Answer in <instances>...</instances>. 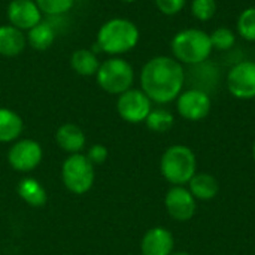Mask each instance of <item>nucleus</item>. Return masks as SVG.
Segmentation results:
<instances>
[{
  "mask_svg": "<svg viewBox=\"0 0 255 255\" xmlns=\"http://www.w3.org/2000/svg\"><path fill=\"white\" fill-rule=\"evenodd\" d=\"M236 30L242 39L255 42V6L247 7L241 12V15L238 16Z\"/></svg>",
  "mask_w": 255,
  "mask_h": 255,
  "instance_id": "obj_22",
  "label": "nucleus"
},
{
  "mask_svg": "<svg viewBox=\"0 0 255 255\" xmlns=\"http://www.w3.org/2000/svg\"><path fill=\"white\" fill-rule=\"evenodd\" d=\"M96 79L103 91L120 96L133 88L134 69L127 60L121 57H111L100 63Z\"/></svg>",
  "mask_w": 255,
  "mask_h": 255,
  "instance_id": "obj_5",
  "label": "nucleus"
},
{
  "mask_svg": "<svg viewBox=\"0 0 255 255\" xmlns=\"http://www.w3.org/2000/svg\"><path fill=\"white\" fill-rule=\"evenodd\" d=\"M170 255H191V254H190V253H185V251H178V253H175V251H173Z\"/></svg>",
  "mask_w": 255,
  "mask_h": 255,
  "instance_id": "obj_28",
  "label": "nucleus"
},
{
  "mask_svg": "<svg viewBox=\"0 0 255 255\" xmlns=\"http://www.w3.org/2000/svg\"><path fill=\"white\" fill-rule=\"evenodd\" d=\"M253 158H254V161H255V142H254V145H253Z\"/></svg>",
  "mask_w": 255,
  "mask_h": 255,
  "instance_id": "obj_29",
  "label": "nucleus"
},
{
  "mask_svg": "<svg viewBox=\"0 0 255 255\" xmlns=\"http://www.w3.org/2000/svg\"><path fill=\"white\" fill-rule=\"evenodd\" d=\"M173 250L175 238L164 227L149 229L140 241L142 255H170Z\"/></svg>",
  "mask_w": 255,
  "mask_h": 255,
  "instance_id": "obj_13",
  "label": "nucleus"
},
{
  "mask_svg": "<svg viewBox=\"0 0 255 255\" xmlns=\"http://www.w3.org/2000/svg\"><path fill=\"white\" fill-rule=\"evenodd\" d=\"M6 16L10 25L22 31H28L42 21V12L34 0H10Z\"/></svg>",
  "mask_w": 255,
  "mask_h": 255,
  "instance_id": "obj_12",
  "label": "nucleus"
},
{
  "mask_svg": "<svg viewBox=\"0 0 255 255\" xmlns=\"http://www.w3.org/2000/svg\"><path fill=\"white\" fill-rule=\"evenodd\" d=\"M139 39L140 31L131 19L111 18L99 28L97 40L91 51H102L111 57H120L134 49L139 43Z\"/></svg>",
  "mask_w": 255,
  "mask_h": 255,
  "instance_id": "obj_2",
  "label": "nucleus"
},
{
  "mask_svg": "<svg viewBox=\"0 0 255 255\" xmlns=\"http://www.w3.org/2000/svg\"><path fill=\"white\" fill-rule=\"evenodd\" d=\"M55 142L57 145L69 152V154H81V151L85 146V133L84 130L72 123H66L60 126L55 131Z\"/></svg>",
  "mask_w": 255,
  "mask_h": 255,
  "instance_id": "obj_14",
  "label": "nucleus"
},
{
  "mask_svg": "<svg viewBox=\"0 0 255 255\" xmlns=\"http://www.w3.org/2000/svg\"><path fill=\"white\" fill-rule=\"evenodd\" d=\"M188 190L196 200L208 202L218 196L220 182L217 181L215 176L209 173H196L188 182Z\"/></svg>",
  "mask_w": 255,
  "mask_h": 255,
  "instance_id": "obj_16",
  "label": "nucleus"
},
{
  "mask_svg": "<svg viewBox=\"0 0 255 255\" xmlns=\"http://www.w3.org/2000/svg\"><path fill=\"white\" fill-rule=\"evenodd\" d=\"M140 90L152 103L167 105L178 99L184 90V66L169 55L149 58L140 70Z\"/></svg>",
  "mask_w": 255,
  "mask_h": 255,
  "instance_id": "obj_1",
  "label": "nucleus"
},
{
  "mask_svg": "<svg viewBox=\"0 0 255 255\" xmlns=\"http://www.w3.org/2000/svg\"><path fill=\"white\" fill-rule=\"evenodd\" d=\"M37 7L40 9L42 15H48V16H60L67 13L73 4L75 0H34Z\"/></svg>",
  "mask_w": 255,
  "mask_h": 255,
  "instance_id": "obj_24",
  "label": "nucleus"
},
{
  "mask_svg": "<svg viewBox=\"0 0 255 255\" xmlns=\"http://www.w3.org/2000/svg\"><path fill=\"white\" fill-rule=\"evenodd\" d=\"M121 1H126V3H133V1H136V0H121Z\"/></svg>",
  "mask_w": 255,
  "mask_h": 255,
  "instance_id": "obj_30",
  "label": "nucleus"
},
{
  "mask_svg": "<svg viewBox=\"0 0 255 255\" xmlns=\"http://www.w3.org/2000/svg\"><path fill=\"white\" fill-rule=\"evenodd\" d=\"M226 84L233 97L239 100L255 99V61L244 60L232 66Z\"/></svg>",
  "mask_w": 255,
  "mask_h": 255,
  "instance_id": "obj_7",
  "label": "nucleus"
},
{
  "mask_svg": "<svg viewBox=\"0 0 255 255\" xmlns=\"http://www.w3.org/2000/svg\"><path fill=\"white\" fill-rule=\"evenodd\" d=\"M87 158H88L94 166L103 164V163L106 161V158H108V148H106L105 145L96 143V145H93V146L88 149Z\"/></svg>",
  "mask_w": 255,
  "mask_h": 255,
  "instance_id": "obj_27",
  "label": "nucleus"
},
{
  "mask_svg": "<svg viewBox=\"0 0 255 255\" xmlns=\"http://www.w3.org/2000/svg\"><path fill=\"white\" fill-rule=\"evenodd\" d=\"M157 9L167 16L178 15L187 4V0H154Z\"/></svg>",
  "mask_w": 255,
  "mask_h": 255,
  "instance_id": "obj_26",
  "label": "nucleus"
},
{
  "mask_svg": "<svg viewBox=\"0 0 255 255\" xmlns=\"http://www.w3.org/2000/svg\"><path fill=\"white\" fill-rule=\"evenodd\" d=\"M70 66L75 70V73L81 76H93L97 73L100 67V61L96 52L82 48V49H76L70 55Z\"/></svg>",
  "mask_w": 255,
  "mask_h": 255,
  "instance_id": "obj_19",
  "label": "nucleus"
},
{
  "mask_svg": "<svg viewBox=\"0 0 255 255\" xmlns=\"http://www.w3.org/2000/svg\"><path fill=\"white\" fill-rule=\"evenodd\" d=\"M172 57L182 66H199L208 61L214 48L209 33L202 28H184L170 42Z\"/></svg>",
  "mask_w": 255,
  "mask_h": 255,
  "instance_id": "obj_3",
  "label": "nucleus"
},
{
  "mask_svg": "<svg viewBox=\"0 0 255 255\" xmlns=\"http://www.w3.org/2000/svg\"><path fill=\"white\" fill-rule=\"evenodd\" d=\"M164 206L170 218L178 223H187L193 220L197 212V200L185 185H172L166 193Z\"/></svg>",
  "mask_w": 255,
  "mask_h": 255,
  "instance_id": "obj_11",
  "label": "nucleus"
},
{
  "mask_svg": "<svg viewBox=\"0 0 255 255\" xmlns=\"http://www.w3.org/2000/svg\"><path fill=\"white\" fill-rule=\"evenodd\" d=\"M117 111L124 121L139 124L145 123L146 117L152 111V102L140 88H130L118 96Z\"/></svg>",
  "mask_w": 255,
  "mask_h": 255,
  "instance_id": "obj_8",
  "label": "nucleus"
},
{
  "mask_svg": "<svg viewBox=\"0 0 255 255\" xmlns=\"http://www.w3.org/2000/svg\"><path fill=\"white\" fill-rule=\"evenodd\" d=\"M24 130L22 118L12 109L0 108V143H9L19 139Z\"/></svg>",
  "mask_w": 255,
  "mask_h": 255,
  "instance_id": "obj_17",
  "label": "nucleus"
},
{
  "mask_svg": "<svg viewBox=\"0 0 255 255\" xmlns=\"http://www.w3.org/2000/svg\"><path fill=\"white\" fill-rule=\"evenodd\" d=\"M160 172L172 185H185L197 173V158L187 145L169 146L160 160Z\"/></svg>",
  "mask_w": 255,
  "mask_h": 255,
  "instance_id": "obj_4",
  "label": "nucleus"
},
{
  "mask_svg": "<svg viewBox=\"0 0 255 255\" xmlns=\"http://www.w3.org/2000/svg\"><path fill=\"white\" fill-rule=\"evenodd\" d=\"M212 108L211 96L202 88L182 90L176 99V111L187 121L205 120Z\"/></svg>",
  "mask_w": 255,
  "mask_h": 255,
  "instance_id": "obj_9",
  "label": "nucleus"
},
{
  "mask_svg": "<svg viewBox=\"0 0 255 255\" xmlns=\"http://www.w3.org/2000/svg\"><path fill=\"white\" fill-rule=\"evenodd\" d=\"M42 158H43L42 146L31 139L16 140L7 152V161L10 167L22 173L34 170L40 164Z\"/></svg>",
  "mask_w": 255,
  "mask_h": 255,
  "instance_id": "obj_10",
  "label": "nucleus"
},
{
  "mask_svg": "<svg viewBox=\"0 0 255 255\" xmlns=\"http://www.w3.org/2000/svg\"><path fill=\"white\" fill-rule=\"evenodd\" d=\"M27 46V37L22 30L6 24L0 25V55L12 58L19 55Z\"/></svg>",
  "mask_w": 255,
  "mask_h": 255,
  "instance_id": "obj_15",
  "label": "nucleus"
},
{
  "mask_svg": "<svg viewBox=\"0 0 255 255\" xmlns=\"http://www.w3.org/2000/svg\"><path fill=\"white\" fill-rule=\"evenodd\" d=\"M211 43L212 48L217 51H229L235 46L236 43V34L233 30L227 28V27H218L215 28L211 34Z\"/></svg>",
  "mask_w": 255,
  "mask_h": 255,
  "instance_id": "obj_23",
  "label": "nucleus"
},
{
  "mask_svg": "<svg viewBox=\"0 0 255 255\" xmlns=\"http://www.w3.org/2000/svg\"><path fill=\"white\" fill-rule=\"evenodd\" d=\"M61 179L70 193L85 194L91 190L96 179L94 164L84 154H70L63 163Z\"/></svg>",
  "mask_w": 255,
  "mask_h": 255,
  "instance_id": "obj_6",
  "label": "nucleus"
},
{
  "mask_svg": "<svg viewBox=\"0 0 255 255\" xmlns=\"http://www.w3.org/2000/svg\"><path fill=\"white\" fill-rule=\"evenodd\" d=\"M18 196L27 205L33 208H40L46 203L48 194L45 187L34 178H24L18 184Z\"/></svg>",
  "mask_w": 255,
  "mask_h": 255,
  "instance_id": "obj_18",
  "label": "nucleus"
},
{
  "mask_svg": "<svg viewBox=\"0 0 255 255\" xmlns=\"http://www.w3.org/2000/svg\"><path fill=\"white\" fill-rule=\"evenodd\" d=\"M145 124L151 131L166 133L173 127L175 118H173V114L170 111L158 108V109H152L149 112V115L145 120Z\"/></svg>",
  "mask_w": 255,
  "mask_h": 255,
  "instance_id": "obj_21",
  "label": "nucleus"
},
{
  "mask_svg": "<svg viewBox=\"0 0 255 255\" xmlns=\"http://www.w3.org/2000/svg\"><path fill=\"white\" fill-rule=\"evenodd\" d=\"M217 12V0H193L191 1V15L205 22L214 18Z\"/></svg>",
  "mask_w": 255,
  "mask_h": 255,
  "instance_id": "obj_25",
  "label": "nucleus"
},
{
  "mask_svg": "<svg viewBox=\"0 0 255 255\" xmlns=\"http://www.w3.org/2000/svg\"><path fill=\"white\" fill-rule=\"evenodd\" d=\"M27 43L36 51H46L55 40V30L49 22L40 21L37 25L30 28L25 34Z\"/></svg>",
  "mask_w": 255,
  "mask_h": 255,
  "instance_id": "obj_20",
  "label": "nucleus"
}]
</instances>
